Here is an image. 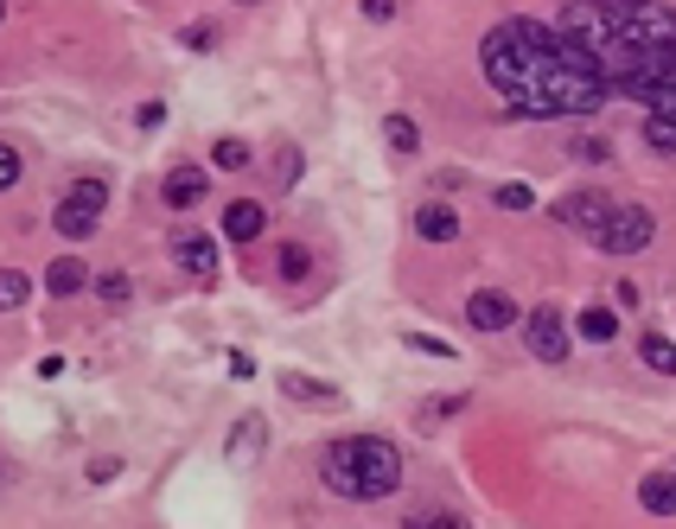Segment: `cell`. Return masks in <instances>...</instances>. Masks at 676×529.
I'll list each match as a JSON object with an SVG mask.
<instances>
[{
	"label": "cell",
	"instance_id": "cell-20",
	"mask_svg": "<svg viewBox=\"0 0 676 529\" xmlns=\"http://www.w3.org/2000/svg\"><path fill=\"white\" fill-rule=\"evenodd\" d=\"M26 293H33V281H26L20 268H0V313H13V306H26Z\"/></svg>",
	"mask_w": 676,
	"mask_h": 529
},
{
	"label": "cell",
	"instance_id": "cell-5",
	"mask_svg": "<svg viewBox=\"0 0 676 529\" xmlns=\"http://www.w3.org/2000/svg\"><path fill=\"white\" fill-rule=\"evenodd\" d=\"M651 237H658V217L644 211V204H613V217L600 224V249L606 255H638V249H651Z\"/></svg>",
	"mask_w": 676,
	"mask_h": 529
},
{
	"label": "cell",
	"instance_id": "cell-16",
	"mask_svg": "<svg viewBox=\"0 0 676 529\" xmlns=\"http://www.w3.org/2000/svg\"><path fill=\"white\" fill-rule=\"evenodd\" d=\"M262 440H268V421H262V415H242L237 433H230V466H249V453H255Z\"/></svg>",
	"mask_w": 676,
	"mask_h": 529
},
{
	"label": "cell",
	"instance_id": "cell-35",
	"mask_svg": "<svg viewBox=\"0 0 676 529\" xmlns=\"http://www.w3.org/2000/svg\"><path fill=\"white\" fill-rule=\"evenodd\" d=\"M7 484H13V473H7V466H0V491H7Z\"/></svg>",
	"mask_w": 676,
	"mask_h": 529
},
{
	"label": "cell",
	"instance_id": "cell-19",
	"mask_svg": "<svg viewBox=\"0 0 676 529\" xmlns=\"http://www.w3.org/2000/svg\"><path fill=\"white\" fill-rule=\"evenodd\" d=\"M384 141L396 147V153H415V147H422V128H415L409 115H389V122H384Z\"/></svg>",
	"mask_w": 676,
	"mask_h": 529
},
{
	"label": "cell",
	"instance_id": "cell-8",
	"mask_svg": "<svg viewBox=\"0 0 676 529\" xmlns=\"http://www.w3.org/2000/svg\"><path fill=\"white\" fill-rule=\"evenodd\" d=\"M173 262L192 281H217V242L204 237V230H173Z\"/></svg>",
	"mask_w": 676,
	"mask_h": 529
},
{
	"label": "cell",
	"instance_id": "cell-27",
	"mask_svg": "<svg viewBox=\"0 0 676 529\" xmlns=\"http://www.w3.org/2000/svg\"><path fill=\"white\" fill-rule=\"evenodd\" d=\"M275 179H281V186H293V179H300V147H281V160H275Z\"/></svg>",
	"mask_w": 676,
	"mask_h": 529
},
{
	"label": "cell",
	"instance_id": "cell-37",
	"mask_svg": "<svg viewBox=\"0 0 676 529\" xmlns=\"http://www.w3.org/2000/svg\"><path fill=\"white\" fill-rule=\"evenodd\" d=\"M0 13H7V0H0Z\"/></svg>",
	"mask_w": 676,
	"mask_h": 529
},
{
	"label": "cell",
	"instance_id": "cell-6",
	"mask_svg": "<svg viewBox=\"0 0 676 529\" xmlns=\"http://www.w3.org/2000/svg\"><path fill=\"white\" fill-rule=\"evenodd\" d=\"M524 344H530L536 364H562L568 357V319L555 306H536L530 319H524Z\"/></svg>",
	"mask_w": 676,
	"mask_h": 529
},
{
	"label": "cell",
	"instance_id": "cell-14",
	"mask_svg": "<svg viewBox=\"0 0 676 529\" xmlns=\"http://www.w3.org/2000/svg\"><path fill=\"white\" fill-rule=\"evenodd\" d=\"M415 237L422 242H453L460 237V217H453L447 204H422V211H415Z\"/></svg>",
	"mask_w": 676,
	"mask_h": 529
},
{
	"label": "cell",
	"instance_id": "cell-3",
	"mask_svg": "<svg viewBox=\"0 0 676 529\" xmlns=\"http://www.w3.org/2000/svg\"><path fill=\"white\" fill-rule=\"evenodd\" d=\"M320 473H326V484H333L338 497L377 504V497H389V491L402 484V453L389 446L384 433H345V440L326 446Z\"/></svg>",
	"mask_w": 676,
	"mask_h": 529
},
{
	"label": "cell",
	"instance_id": "cell-7",
	"mask_svg": "<svg viewBox=\"0 0 676 529\" xmlns=\"http://www.w3.org/2000/svg\"><path fill=\"white\" fill-rule=\"evenodd\" d=\"M613 217V198L606 192H568L555 198V224H568V230H580V237H600V224Z\"/></svg>",
	"mask_w": 676,
	"mask_h": 529
},
{
	"label": "cell",
	"instance_id": "cell-34",
	"mask_svg": "<svg viewBox=\"0 0 676 529\" xmlns=\"http://www.w3.org/2000/svg\"><path fill=\"white\" fill-rule=\"evenodd\" d=\"M122 473V459H90V484H109Z\"/></svg>",
	"mask_w": 676,
	"mask_h": 529
},
{
	"label": "cell",
	"instance_id": "cell-13",
	"mask_svg": "<svg viewBox=\"0 0 676 529\" xmlns=\"http://www.w3.org/2000/svg\"><path fill=\"white\" fill-rule=\"evenodd\" d=\"M46 288L58 293V300H71V293H84V288H90V268H84L77 255H58V262L46 268Z\"/></svg>",
	"mask_w": 676,
	"mask_h": 529
},
{
	"label": "cell",
	"instance_id": "cell-36",
	"mask_svg": "<svg viewBox=\"0 0 676 529\" xmlns=\"http://www.w3.org/2000/svg\"><path fill=\"white\" fill-rule=\"evenodd\" d=\"M242 7H255V0H242Z\"/></svg>",
	"mask_w": 676,
	"mask_h": 529
},
{
	"label": "cell",
	"instance_id": "cell-32",
	"mask_svg": "<svg viewBox=\"0 0 676 529\" xmlns=\"http://www.w3.org/2000/svg\"><path fill=\"white\" fill-rule=\"evenodd\" d=\"M135 122H141V128H160V122H166V102H141Z\"/></svg>",
	"mask_w": 676,
	"mask_h": 529
},
{
	"label": "cell",
	"instance_id": "cell-26",
	"mask_svg": "<svg viewBox=\"0 0 676 529\" xmlns=\"http://www.w3.org/2000/svg\"><path fill=\"white\" fill-rule=\"evenodd\" d=\"M460 408H466V395H440V402L422 408V421H447V415H460Z\"/></svg>",
	"mask_w": 676,
	"mask_h": 529
},
{
	"label": "cell",
	"instance_id": "cell-33",
	"mask_svg": "<svg viewBox=\"0 0 676 529\" xmlns=\"http://www.w3.org/2000/svg\"><path fill=\"white\" fill-rule=\"evenodd\" d=\"M409 344H415V351H428V357H453V344H440V338H428V332H415Z\"/></svg>",
	"mask_w": 676,
	"mask_h": 529
},
{
	"label": "cell",
	"instance_id": "cell-11",
	"mask_svg": "<svg viewBox=\"0 0 676 529\" xmlns=\"http://www.w3.org/2000/svg\"><path fill=\"white\" fill-rule=\"evenodd\" d=\"M262 224H268V217H262V204H255V198L224 204V237H230V242H255V237H262Z\"/></svg>",
	"mask_w": 676,
	"mask_h": 529
},
{
	"label": "cell",
	"instance_id": "cell-30",
	"mask_svg": "<svg viewBox=\"0 0 676 529\" xmlns=\"http://www.w3.org/2000/svg\"><path fill=\"white\" fill-rule=\"evenodd\" d=\"M575 160H613V147L593 141V135H580V141H575Z\"/></svg>",
	"mask_w": 676,
	"mask_h": 529
},
{
	"label": "cell",
	"instance_id": "cell-31",
	"mask_svg": "<svg viewBox=\"0 0 676 529\" xmlns=\"http://www.w3.org/2000/svg\"><path fill=\"white\" fill-rule=\"evenodd\" d=\"M364 20H371V26H384V20H396V0H364Z\"/></svg>",
	"mask_w": 676,
	"mask_h": 529
},
{
	"label": "cell",
	"instance_id": "cell-2",
	"mask_svg": "<svg viewBox=\"0 0 676 529\" xmlns=\"http://www.w3.org/2000/svg\"><path fill=\"white\" fill-rule=\"evenodd\" d=\"M479 64L491 77V90L511 102L517 115H593L606 102V84L600 71L580 58L555 26L542 20H498L479 46Z\"/></svg>",
	"mask_w": 676,
	"mask_h": 529
},
{
	"label": "cell",
	"instance_id": "cell-21",
	"mask_svg": "<svg viewBox=\"0 0 676 529\" xmlns=\"http://www.w3.org/2000/svg\"><path fill=\"white\" fill-rule=\"evenodd\" d=\"M281 281H306V268H313V255H306V242H281Z\"/></svg>",
	"mask_w": 676,
	"mask_h": 529
},
{
	"label": "cell",
	"instance_id": "cell-18",
	"mask_svg": "<svg viewBox=\"0 0 676 529\" xmlns=\"http://www.w3.org/2000/svg\"><path fill=\"white\" fill-rule=\"evenodd\" d=\"M638 357H644L658 377H676V344L664 332H644V338H638Z\"/></svg>",
	"mask_w": 676,
	"mask_h": 529
},
{
	"label": "cell",
	"instance_id": "cell-1",
	"mask_svg": "<svg viewBox=\"0 0 676 529\" xmlns=\"http://www.w3.org/2000/svg\"><path fill=\"white\" fill-rule=\"evenodd\" d=\"M555 33L600 71L606 97L651 109L676 84V7L664 0H568Z\"/></svg>",
	"mask_w": 676,
	"mask_h": 529
},
{
	"label": "cell",
	"instance_id": "cell-4",
	"mask_svg": "<svg viewBox=\"0 0 676 529\" xmlns=\"http://www.w3.org/2000/svg\"><path fill=\"white\" fill-rule=\"evenodd\" d=\"M109 211V186L102 179H77L71 192L58 198V211H51V224H58V237L84 242L90 230H97V217Z\"/></svg>",
	"mask_w": 676,
	"mask_h": 529
},
{
	"label": "cell",
	"instance_id": "cell-12",
	"mask_svg": "<svg viewBox=\"0 0 676 529\" xmlns=\"http://www.w3.org/2000/svg\"><path fill=\"white\" fill-rule=\"evenodd\" d=\"M281 395H293V402H313V408H338V402H345L333 383H320V377H300V370H281Z\"/></svg>",
	"mask_w": 676,
	"mask_h": 529
},
{
	"label": "cell",
	"instance_id": "cell-9",
	"mask_svg": "<svg viewBox=\"0 0 676 529\" xmlns=\"http://www.w3.org/2000/svg\"><path fill=\"white\" fill-rule=\"evenodd\" d=\"M466 326H473V332H504V326H517V300L498 293V288L473 293V300H466Z\"/></svg>",
	"mask_w": 676,
	"mask_h": 529
},
{
	"label": "cell",
	"instance_id": "cell-28",
	"mask_svg": "<svg viewBox=\"0 0 676 529\" xmlns=\"http://www.w3.org/2000/svg\"><path fill=\"white\" fill-rule=\"evenodd\" d=\"M7 186H20V153L0 141V192H7Z\"/></svg>",
	"mask_w": 676,
	"mask_h": 529
},
{
	"label": "cell",
	"instance_id": "cell-15",
	"mask_svg": "<svg viewBox=\"0 0 676 529\" xmlns=\"http://www.w3.org/2000/svg\"><path fill=\"white\" fill-rule=\"evenodd\" d=\"M638 504L651 517H676V473H651V479L638 484Z\"/></svg>",
	"mask_w": 676,
	"mask_h": 529
},
{
	"label": "cell",
	"instance_id": "cell-29",
	"mask_svg": "<svg viewBox=\"0 0 676 529\" xmlns=\"http://www.w3.org/2000/svg\"><path fill=\"white\" fill-rule=\"evenodd\" d=\"M186 46H192V51H211V46H217V26H204V20H198V26H186Z\"/></svg>",
	"mask_w": 676,
	"mask_h": 529
},
{
	"label": "cell",
	"instance_id": "cell-10",
	"mask_svg": "<svg viewBox=\"0 0 676 529\" xmlns=\"http://www.w3.org/2000/svg\"><path fill=\"white\" fill-rule=\"evenodd\" d=\"M204 192H211L204 166H173V173H166V186H160V198H166L173 211H192V204H198Z\"/></svg>",
	"mask_w": 676,
	"mask_h": 529
},
{
	"label": "cell",
	"instance_id": "cell-22",
	"mask_svg": "<svg viewBox=\"0 0 676 529\" xmlns=\"http://www.w3.org/2000/svg\"><path fill=\"white\" fill-rule=\"evenodd\" d=\"M402 529H466V517H453V511H435V504H428V511H409Z\"/></svg>",
	"mask_w": 676,
	"mask_h": 529
},
{
	"label": "cell",
	"instance_id": "cell-17",
	"mask_svg": "<svg viewBox=\"0 0 676 529\" xmlns=\"http://www.w3.org/2000/svg\"><path fill=\"white\" fill-rule=\"evenodd\" d=\"M575 332L587 338V344H606V338H619V313H613V306H587L575 319Z\"/></svg>",
	"mask_w": 676,
	"mask_h": 529
},
{
	"label": "cell",
	"instance_id": "cell-25",
	"mask_svg": "<svg viewBox=\"0 0 676 529\" xmlns=\"http://www.w3.org/2000/svg\"><path fill=\"white\" fill-rule=\"evenodd\" d=\"M211 160H217L224 173H242V166H249L255 153H249V141H217V153H211Z\"/></svg>",
	"mask_w": 676,
	"mask_h": 529
},
{
	"label": "cell",
	"instance_id": "cell-23",
	"mask_svg": "<svg viewBox=\"0 0 676 529\" xmlns=\"http://www.w3.org/2000/svg\"><path fill=\"white\" fill-rule=\"evenodd\" d=\"M491 204H498V211H530L536 192L524 186V179H511V186H498V192H491Z\"/></svg>",
	"mask_w": 676,
	"mask_h": 529
},
{
	"label": "cell",
	"instance_id": "cell-24",
	"mask_svg": "<svg viewBox=\"0 0 676 529\" xmlns=\"http://www.w3.org/2000/svg\"><path fill=\"white\" fill-rule=\"evenodd\" d=\"M97 293H102V306H128V300H135V281H128V275H102Z\"/></svg>",
	"mask_w": 676,
	"mask_h": 529
}]
</instances>
